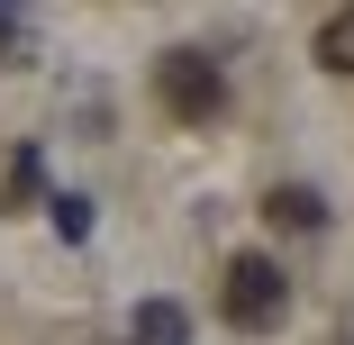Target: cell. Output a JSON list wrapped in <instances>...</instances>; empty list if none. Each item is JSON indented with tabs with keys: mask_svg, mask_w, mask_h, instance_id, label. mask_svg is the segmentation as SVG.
<instances>
[{
	"mask_svg": "<svg viewBox=\"0 0 354 345\" xmlns=\"http://www.w3.org/2000/svg\"><path fill=\"white\" fill-rule=\"evenodd\" d=\"M37 191H46V155H37V146H19V155H10V182H0V200H10V209H28Z\"/></svg>",
	"mask_w": 354,
	"mask_h": 345,
	"instance_id": "obj_6",
	"label": "cell"
},
{
	"mask_svg": "<svg viewBox=\"0 0 354 345\" xmlns=\"http://www.w3.org/2000/svg\"><path fill=\"white\" fill-rule=\"evenodd\" d=\"M127 345H191V309L182 300H146L136 327H127Z\"/></svg>",
	"mask_w": 354,
	"mask_h": 345,
	"instance_id": "obj_4",
	"label": "cell"
},
{
	"mask_svg": "<svg viewBox=\"0 0 354 345\" xmlns=\"http://www.w3.org/2000/svg\"><path fill=\"white\" fill-rule=\"evenodd\" d=\"M318 64L354 82V10H327V19H318Z\"/></svg>",
	"mask_w": 354,
	"mask_h": 345,
	"instance_id": "obj_5",
	"label": "cell"
},
{
	"mask_svg": "<svg viewBox=\"0 0 354 345\" xmlns=\"http://www.w3.org/2000/svg\"><path fill=\"white\" fill-rule=\"evenodd\" d=\"M55 227H64V236H82V227H91V200L64 191V200H55Z\"/></svg>",
	"mask_w": 354,
	"mask_h": 345,
	"instance_id": "obj_8",
	"label": "cell"
},
{
	"mask_svg": "<svg viewBox=\"0 0 354 345\" xmlns=\"http://www.w3.org/2000/svg\"><path fill=\"white\" fill-rule=\"evenodd\" d=\"M345 345H354V336H345Z\"/></svg>",
	"mask_w": 354,
	"mask_h": 345,
	"instance_id": "obj_9",
	"label": "cell"
},
{
	"mask_svg": "<svg viewBox=\"0 0 354 345\" xmlns=\"http://www.w3.org/2000/svg\"><path fill=\"white\" fill-rule=\"evenodd\" d=\"M0 64H37V19L0 10Z\"/></svg>",
	"mask_w": 354,
	"mask_h": 345,
	"instance_id": "obj_7",
	"label": "cell"
},
{
	"mask_svg": "<svg viewBox=\"0 0 354 345\" xmlns=\"http://www.w3.org/2000/svg\"><path fill=\"white\" fill-rule=\"evenodd\" d=\"M155 91H164V109L191 118V127L227 109V73H218V55H200V46H173V55L155 64Z\"/></svg>",
	"mask_w": 354,
	"mask_h": 345,
	"instance_id": "obj_2",
	"label": "cell"
},
{
	"mask_svg": "<svg viewBox=\"0 0 354 345\" xmlns=\"http://www.w3.org/2000/svg\"><path fill=\"white\" fill-rule=\"evenodd\" d=\"M281 318H291V272H281L272 254H236V263H227V327L272 336Z\"/></svg>",
	"mask_w": 354,
	"mask_h": 345,
	"instance_id": "obj_1",
	"label": "cell"
},
{
	"mask_svg": "<svg viewBox=\"0 0 354 345\" xmlns=\"http://www.w3.org/2000/svg\"><path fill=\"white\" fill-rule=\"evenodd\" d=\"M263 218H272L281 236H309V227H327V200H318L309 182H281V191L263 200Z\"/></svg>",
	"mask_w": 354,
	"mask_h": 345,
	"instance_id": "obj_3",
	"label": "cell"
}]
</instances>
